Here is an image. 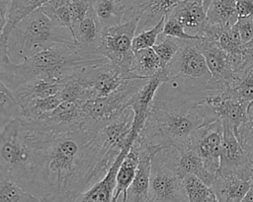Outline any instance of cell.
Masks as SVG:
<instances>
[{"mask_svg":"<svg viewBox=\"0 0 253 202\" xmlns=\"http://www.w3.org/2000/svg\"><path fill=\"white\" fill-rule=\"evenodd\" d=\"M39 128L37 176L32 193L43 202H74L102 179L106 150L99 127L63 132Z\"/></svg>","mask_w":253,"mask_h":202,"instance_id":"cell-1","label":"cell"},{"mask_svg":"<svg viewBox=\"0 0 253 202\" xmlns=\"http://www.w3.org/2000/svg\"><path fill=\"white\" fill-rule=\"evenodd\" d=\"M201 94H175L159 88L133 145L139 151L145 147H187L193 134L208 124L198 106Z\"/></svg>","mask_w":253,"mask_h":202,"instance_id":"cell-2","label":"cell"},{"mask_svg":"<svg viewBox=\"0 0 253 202\" xmlns=\"http://www.w3.org/2000/svg\"><path fill=\"white\" fill-rule=\"evenodd\" d=\"M106 59L86 52L77 43H56L22 63H1L0 82L13 92L38 79L62 82L81 68Z\"/></svg>","mask_w":253,"mask_h":202,"instance_id":"cell-3","label":"cell"},{"mask_svg":"<svg viewBox=\"0 0 253 202\" xmlns=\"http://www.w3.org/2000/svg\"><path fill=\"white\" fill-rule=\"evenodd\" d=\"M39 129L33 121L16 118L1 128L0 175L32 193L37 176Z\"/></svg>","mask_w":253,"mask_h":202,"instance_id":"cell-4","label":"cell"},{"mask_svg":"<svg viewBox=\"0 0 253 202\" xmlns=\"http://www.w3.org/2000/svg\"><path fill=\"white\" fill-rule=\"evenodd\" d=\"M56 43H76L71 33L56 27L39 8L26 16L8 36L1 63L19 64Z\"/></svg>","mask_w":253,"mask_h":202,"instance_id":"cell-5","label":"cell"},{"mask_svg":"<svg viewBox=\"0 0 253 202\" xmlns=\"http://www.w3.org/2000/svg\"><path fill=\"white\" fill-rule=\"evenodd\" d=\"M165 71L167 80L160 87L167 92L199 95L209 90L211 74L198 39L184 40Z\"/></svg>","mask_w":253,"mask_h":202,"instance_id":"cell-6","label":"cell"},{"mask_svg":"<svg viewBox=\"0 0 253 202\" xmlns=\"http://www.w3.org/2000/svg\"><path fill=\"white\" fill-rule=\"evenodd\" d=\"M147 202H189L176 168V149L164 147L153 157Z\"/></svg>","mask_w":253,"mask_h":202,"instance_id":"cell-7","label":"cell"},{"mask_svg":"<svg viewBox=\"0 0 253 202\" xmlns=\"http://www.w3.org/2000/svg\"><path fill=\"white\" fill-rule=\"evenodd\" d=\"M138 21L132 20L103 29L99 46L101 56L129 73L133 64L132 41L136 34Z\"/></svg>","mask_w":253,"mask_h":202,"instance_id":"cell-8","label":"cell"},{"mask_svg":"<svg viewBox=\"0 0 253 202\" xmlns=\"http://www.w3.org/2000/svg\"><path fill=\"white\" fill-rule=\"evenodd\" d=\"M148 79H129L116 93L84 101L83 110L90 121L97 127L121 114L128 107L132 96Z\"/></svg>","mask_w":253,"mask_h":202,"instance_id":"cell-9","label":"cell"},{"mask_svg":"<svg viewBox=\"0 0 253 202\" xmlns=\"http://www.w3.org/2000/svg\"><path fill=\"white\" fill-rule=\"evenodd\" d=\"M198 45L211 74L208 89L210 91H225L229 89L236 75L231 57L211 36L203 35L198 39Z\"/></svg>","mask_w":253,"mask_h":202,"instance_id":"cell-10","label":"cell"},{"mask_svg":"<svg viewBox=\"0 0 253 202\" xmlns=\"http://www.w3.org/2000/svg\"><path fill=\"white\" fill-rule=\"evenodd\" d=\"M222 141L223 124L216 120L199 128L188 145L203 160L206 168L215 175L219 169Z\"/></svg>","mask_w":253,"mask_h":202,"instance_id":"cell-11","label":"cell"},{"mask_svg":"<svg viewBox=\"0 0 253 202\" xmlns=\"http://www.w3.org/2000/svg\"><path fill=\"white\" fill-rule=\"evenodd\" d=\"M223 141L220 153V165L217 173H235L248 179L253 177V162L239 143L233 128L222 121Z\"/></svg>","mask_w":253,"mask_h":202,"instance_id":"cell-12","label":"cell"},{"mask_svg":"<svg viewBox=\"0 0 253 202\" xmlns=\"http://www.w3.org/2000/svg\"><path fill=\"white\" fill-rule=\"evenodd\" d=\"M168 18L178 21L188 34L203 36L208 25L203 0H184L177 5Z\"/></svg>","mask_w":253,"mask_h":202,"instance_id":"cell-13","label":"cell"},{"mask_svg":"<svg viewBox=\"0 0 253 202\" xmlns=\"http://www.w3.org/2000/svg\"><path fill=\"white\" fill-rule=\"evenodd\" d=\"M162 148L145 147L140 151L136 174L126 191V202H147L151 173V163L154 155Z\"/></svg>","mask_w":253,"mask_h":202,"instance_id":"cell-14","label":"cell"},{"mask_svg":"<svg viewBox=\"0 0 253 202\" xmlns=\"http://www.w3.org/2000/svg\"><path fill=\"white\" fill-rule=\"evenodd\" d=\"M131 146L127 144L116 159L106 175L88 190L80 194L74 202H112L116 188V177L123 160L127 155Z\"/></svg>","mask_w":253,"mask_h":202,"instance_id":"cell-15","label":"cell"},{"mask_svg":"<svg viewBox=\"0 0 253 202\" xmlns=\"http://www.w3.org/2000/svg\"><path fill=\"white\" fill-rule=\"evenodd\" d=\"M251 179L235 173H217L211 189L219 202H242Z\"/></svg>","mask_w":253,"mask_h":202,"instance_id":"cell-16","label":"cell"},{"mask_svg":"<svg viewBox=\"0 0 253 202\" xmlns=\"http://www.w3.org/2000/svg\"><path fill=\"white\" fill-rule=\"evenodd\" d=\"M102 32L103 28L96 16L94 8H92L86 18L74 31L75 41L86 52L94 56L103 57L99 54Z\"/></svg>","mask_w":253,"mask_h":202,"instance_id":"cell-17","label":"cell"},{"mask_svg":"<svg viewBox=\"0 0 253 202\" xmlns=\"http://www.w3.org/2000/svg\"><path fill=\"white\" fill-rule=\"evenodd\" d=\"M176 149V148H175ZM176 168L183 178L186 174H194L211 187L216 175L210 172L199 155L189 146L176 149Z\"/></svg>","mask_w":253,"mask_h":202,"instance_id":"cell-18","label":"cell"},{"mask_svg":"<svg viewBox=\"0 0 253 202\" xmlns=\"http://www.w3.org/2000/svg\"><path fill=\"white\" fill-rule=\"evenodd\" d=\"M139 154L140 151L131 146L126 158L123 160L120 168L116 177V188L114 191V196L112 202H118L120 197L122 196L123 202L126 200V191L131 184L132 180L137 171L138 164H139Z\"/></svg>","mask_w":253,"mask_h":202,"instance_id":"cell-19","label":"cell"},{"mask_svg":"<svg viewBox=\"0 0 253 202\" xmlns=\"http://www.w3.org/2000/svg\"><path fill=\"white\" fill-rule=\"evenodd\" d=\"M52 0H11L7 24L0 32V54L5 52L8 36L13 29L30 13Z\"/></svg>","mask_w":253,"mask_h":202,"instance_id":"cell-20","label":"cell"},{"mask_svg":"<svg viewBox=\"0 0 253 202\" xmlns=\"http://www.w3.org/2000/svg\"><path fill=\"white\" fill-rule=\"evenodd\" d=\"M182 1L184 0H143L144 10L139 18L136 34L149 30L163 18H168Z\"/></svg>","mask_w":253,"mask_h":202,"instance_id":"cell-21","label":"cell"},{"mask_svg":"<svg viewBox=\"0 0 253 202\" xmlns=\"http://www.w3.org/2000/svg\"><path fill=\"white\" fill-rule=\"evenodd\" d=\"M129 0H93V8L103 29L123 22Z\"/></svg>","mask_w":253,"mask_h":202,"instance_id":"cell-22","label":"cell"},{"mask_svg":"<svg viewBox=\"0 0 253 202\" xmlns=\"http://www.w3.org/2000/svg\"><path fill=\"white\" fill-rule=\"evenodd\" d=\"M209 25L231 29L238 21L235 0H211L207 9Z\"/></svg>","mask_w":253,"mask_h":202,"instance_id":"cell-23","label":"cell"},{"mask_svg":"<svg viewBox=\"0 0 253 202\" xmlns=\"http://www.w3.org/2000/svg\"><path fill=\"white\" fill-rule=\"evenodd\" d=\"M61 87L62 82L38 79L21 86L16 91H14V94L20 105H23L28 101L38 98L55 96L59 93Z\"/></svg>","mask_w":253,"mask_h":202,"instance_id":"cell-24","label":"cell"},{"mask_svg":"<svg viewBox=\"0 0 253 202\" xmlns=\"http://www.w3.org/2000/svg\"><path fill=\"white\" fill-rule=\"evenodd\" d=\"M161 63L153 48L134 52L131 74L138 79H149L161 70Z\"/></svg>","mask_w":253,"mask_h":202,"instance_id":"cell-25","label":"cell"},{"mask_svg":"<svg viewBox=\"0 0 253 202\" xmlns=\"http://www.w3.org/2000/svg\"><path fill=\"white\" fill-rule=\"evenodd\" d=\"M69 3L70 0H52L41 8L56 27L68 30L75 39Z\"/></svg>","mask_w":253,"mask_h":202,"instance_id":"cell-26","label":"cell"},{"mask_svg":"<svg viewBox=\"0 0 253 202\" xmlns=\"http://www.w3.org/2000/svg\"><path fill=\"white\" fill-rule=\"evenodd\" d=\"M227 91L236 101L249 105L253 101V68L247 66L238 73Z\"/></svg>","mask_w":253,"mask_h":202,"instance_id":"cell-27","label":"cell"},{"mask_svg":"<svg viewBox=\"0 0 253 202\" xmlns=\"http://www.w3.org/2000/svg\"><path fill=\"white\" fill-rule=\"evenodd\" d=\"M22 107L15 94L0 82V128L16 118H22Z\"/></svg>","mask_w":253,"mask_h":202,"instance_id":"cell-28","label":"cell"},{"mask_svg":"<svg viewBox=\"0 0 253 202\" xmlns=\"http://www.w3.org/2000/svg\"><path fill=\"white\" fill-rule=\"evenodd\" d=\"M62 101L57 95L50 96L47 98H38L28 101L21 105L22 107V118L28 121H34L39 119L44 113H47L55 109Z\"/></svg>","mask_w":253,"mask_h":202,"instance_id":"cell-29","label":"cell"},{"mask_svg":"<svg viewBox=\"0 0 253 202\" xmlns=\"http://www.w3.org/2000/svg\"><path fill=\"white\" fill-rule=\"evenodd\" d=\"M0 202H43L15 182L0 175Z\"/></svg>","mask_w":253,"mask_h":202,"instance_id":"cell-30","label":"cell"},{"mask_svg":"<svg viewBox=\"0 0 253 202\" xmlns=\"http://www.w3.org/2000/svg\"><path fill=\"white\" fill-rule=\"evenodd\" d=\"M182 180L189 202H206L212 193L211 187L194 174H186Z\"/></svg>","mask_w":253,"mask_h":202,"instance_id":"cell-31","label":"cell"},{"mask_svg":"<svg viewBox=\"0 0 253 202\" xmlns=\"http://www.w3.org/2000/svg\"><path fill=\"white\" fill-rule=\"evenodd\" d=\"M183 41L182 39L167 36L162 34L159 35L156 44L152 48L159 57L162 69H165L169 65L183 44Z\"/></svg>","mask_w":253,"mask_h":202,"instance_id":"cell-32","label":"cell"},{"mask_svg":"<svg viewBox=\"0 0 253 202\" xmlns=\"http://www.w3.org/2000/svg\"><path fill=\"white\" fill-rule=\"evenodd\" d=\"M165 20H166V18H163L153 28L135 34L133 41H132L133 52H136L138 50L145 49V48H152L156 44L159 35L163 32Z\"/></svg>","mask_w":253,"mask_h":202,"instance_id":"cell-33","label":"cell"},{"mask_svg":"<svg viewBox=\"0 0 253 202\" xmlns=\"http://www.w3.org/2000/svg\"><path fill=\"white\" fill-rule=\"evenodd\" d=\"M236 137L253 162V101L248 106L247 119L238 128Z\"/></svg>","mask_w":253,"mask_h":202,"instance_id":"cell-34","label":"cell"},{"mask_svg":"<svg viewBox=\"0 0 253 202\" xmlns=\"http://www.w3.org/2000/svg\"><path fill=\"white\" fill-rule=\"evenodd\" d=\"M69 7L73 30L75 31L79 24L86 18L90 10L93 8V0H70Z\"/></svg>","mask_w":253,"mask_h":202,"instance_id":"cell-35","label":"cell"},{"mask_svg":"<svg viewBox=\"0 0 253 202\" xmlns=\"http://www.w3.org/2000/svg\"><path fill=\"white\" fill-rule=\"evenodd\" d=\"M162 34L179 38L182 40H193V39H199L202 37V36H194V35L188 34L185 32L182 25L173 18H166Z\"/></svg>","mask_w":253,"mask_h":202,"instance_id":"cell-36","label":"cell"},{"mask_svg":"<svg viewBox=\"0 0 253 202\" xmlns=\"http://www.w3.org/2000/svg\"><path fill=\"white\" fill-rule=\"evenodd\" d=\"M238 30L241 40L244 44L253 39V16L247 18H239L234 25Z\"/></svg>","mask_w":253,"mask_h":202,"instance_id":"cell-37","label":"cell"},{"mask_svg":"<svg viewBox=\"0 0 253 202\" xmlns=\"http://www.w3.org/2000/svg\"><path fill=\"white\" fill-rule=\"evenodd\" d=\"M235 1H236L238 19L253 16V0H235Z\"/></svg>","mask_w":253,"mask_h":202,"instance_id":"cell-38","label":"cell"},{"mask_svg":"<svg viewBox=\"0 0 253 202\" xmlns=\"http://www.w3.org/2000/svg\"><path fill=\"white\" fill-rule=\"evenodd\" d=\"M242 202H253V177L251 179V184L250 187L245 195V197L243 198Z\"/></svg>","mask_w":253,"mask_h":202,"instance_id":"cell-39","label":"cell"},{"mask_svg":"<svg viewBox=\"0 0 253 202\" xmlns=\"http://www.w3.org/2000/svg\"><path fill=\"white\" fill-rule=\"evenodd\" d=\"M206 202H219L218 200H217V198H216V196L214 195V193H213V191H212V193H211V195L208 198V200L206 201Z\"/></svg>","mask_w":253,"mask_h":202,"instance_id":"cell-40","label":"cell"},{"mask_svg":"<svg viewBox=\"0 0 253 202\" xmlns=\"http://www.w3.org/2000/svg\"><path fill=\"white\" fill-rule=\"evenodd\" d=\"M210 2H211V0H203V4H204V7H205L206 11H207V9H208V7H209Z\"/></svg>","mask_w":253,"mask_h":202,"instance_id":"cell-41","label":"cell"},{"mask_svg":"<svg viewBox=\"0 0 253 202\" xmlns=\"http://www.w3.org/2000/svg\"><path fill=\"white\" fill-rule=\"evenodd\" d=\"M248 66H251V67H252V68H253V59H252V60H251V61H250V64H249V65H248Z\"/></svg>","mask_w":253,"mask_h":202,"instance_id":"cell-42","label":"cell"},{"mask_svg":"<svg viewBox=\"0 0 253 202\" xmlns=\"http://www.w3.org/2000/svg\"><path fill=\"white\" fill-rule=\"evenodd\" d=\"M118 202H123V200H122V198L120 197V199H119V201Z\"/></svg>","mask_w":253,"mask_h":202,"instance_id":"cell-43","label":"cell"},{"mask_svg":"<svg viewBox=\"0 0 253 202\" xmlns=\"http://www.w3.org/2000/svg\"><path fill=\"white\" fill-rule=\"evenodd\" d=\"M129 1H135V0H129Z\"/></svg>","mask_w":253,"mask_h":202,"instance_id":"cell-44","label":"cell"}]
</instances>
